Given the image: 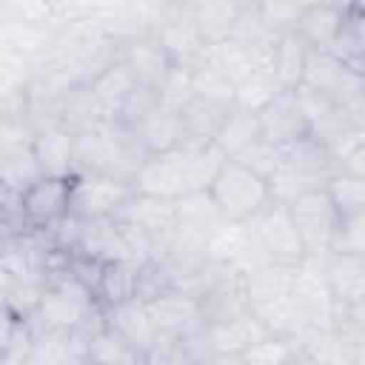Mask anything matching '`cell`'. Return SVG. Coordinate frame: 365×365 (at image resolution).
I'll return each mask as SVG.
<instances>
[{
    "mask_svg": "<svg viewBox=\"0 0 365 365\" xmlns=\"http://www.w3.org/2000/svg\"><path fill=\"white\" fill-rule=\"evenodd\" d=\"M208 194L228 220H251L271 200L268 180H262L231 157H225V163L220 165L217 177L208 185Z\"/></svg>",
    "mask_w": 365,
    "mask_h": 365,
    "instance_id": "obj_1",
    "label": "cell"
},
{
    "mask_svg": "<svg viewBox=\"0 0 365 365\" xmlns=\"http://www.w3.org/2000/svg\"><path fill=\"white\" fill-rule=\"evenodd\" d=\"M100 302L94 299V294L80 279L66 274V277L43 285V294H40L34 314L26 319L34 328H77L88 319V314Z\"/></svg>",
    "mask_w": 365,
    "mask_h": 365,
    "instance_id": "obj_2",
    "label": "cell"
},
{
    "mask_svg": "<svg viewBox=\"0 0 365 365\" xmlns=\"http://www.w3.org/2000/svg\"><path fill=\"white\" fill-rule=\"evenodd\" d=\"M134 191V180L114 171L71 174V211L80 217H117Z\"/></svg>",
    "mask_w": 365,
    "mask_h": 365,
    "instance_id": "obj_3",
    "label": "cell"
},
{
    "mask_svg": "<svg viewBox=\"0 0 365 365\" xmlns=\"http://www.w3.org/2000/svg\"><path fill=\"white\" fill-rule=\"evenodd\" d=\"M202 251H205V259L211 262H222V265H231L237 268L240 274L257 268L259 262L271 259L265 254V248L259 245L254 228L248 220H228L222 217L202 240Z\"/></svg>",
    "mask_w": 365,
    "mask_h": 365,
    "instance_id": "obj_4",
    "label": "cell"
},
{
    "mask_svg": "<svg viewBox=\"0 0 365 365\" xmlns=\"http://www.w3.org/2000/svg\"><path fill=\"white\" fill-rule=\"evenodd\" d=\"M285 205H288L294 228L302 240L305 257H325L331 248L334 228L339 222V214H336L331 197L325 194V188H311Z\"/></svg>",
    "mask_w": 365,
    "mask_h": 365,
    "instance_id": "obj_5",
    "label": "cell"
},
{
    "mask_svg": "<svg viewBox=\"0 0 365 365\" xmlns=\"http://www.w3.org/2000/svg\"><path fill=\"white\" fill-rule=\"evenodd\" d=\"M248 222H251V228H254L259 245L265 248V254H268L271 259L294 262V265L305 259L302 240H299V234H297V228H294V220H291L285 202L268 200Z\"/></svg>",
    "mask_w": 365,
    "mask_h": 365,
    "instance_id": "obj_6",
    "label": "cell"
},
{
    "mask_svg": "<svg viewBox=\"0 0 365 365\" xmlns=\"http://www.w3.org/2000/svg\"><path fill=\"white\" fill-rule=\"evenodd\" d=\"M145 308L151 314V322L157 334H171V336H191L205 328V311L202 302L188 294L180 285H171L160 291L157 297L145 299Z\"/></svg>",
    "mask_w": 365,
    "mask_h": 365,
    "instance_id": "obj_7",
    "label": "cell"
},
{
    "mask_svg": "<svg viewBox=\"0 0 365 365\" xmlns=\"http://www.w3.org/2000/svg\"><path fill=\"white\" fill-rule=\"evenodd\" d=\"M71 211V174H43L20 191V214L29 228H46Z\"/></svg>",
    "mask_w": 365,
    "mask_h": 365,
    "instance_id": "obj_8",
    "label": "cell"
},
{
    "mask_svg": "<svg viewBox=\"0 0 365 365\" xmlns=\"http://www.w3.org/2000/svg\"><path fill=\"white\" fill-rule=\"evenodd\" d=\"M291 299L297 302L299 314L305 317L308 328H325L334 317V294L322 274V257H305L297 262L294 282H291Z\"/></svg>",
    "mask_w": 365,
    "mask_h": 365,
    "instance_id": "obj_9",
    "label": "cell"
},
{
    "mask_svg": "<svg viewBox=\"0 0 365 365\" xmlns=\"http://www.w3.org/2000/svg\"><path fill=\"white\" fill-rule=\"evenodd\" d=\"M51 242L43 228H20L6 237V245L0 251V265L17 277L46 285V265H48Z\"/></svg>",
    "mask_w": 365,
    "mask_h": 365,
    "instance_id": "obj_10",
    "label": "cell"
},
{
    "mask_svg": "<svg viewBox=\"0 0 365 365\" xmlns=\"http://www.w3.org/2000/svg\"><path fill=\"white\" fill-rule=\"evenodd\" d=\"M205 336L211 345V362H240V354L265 336V328L257 322V317L242 308L225 319H214L205 325Z\"/></svg>",
    "mask_w": 365,
    "mask_h": 365,
    "instance_id": "obj_11",
    "label": "cell"
},
{
    "mask_svg": "<svg viewBox=\"0 0 365 365\" xmlns=\"http://www.w3.org/2000/svg\"><path fill=\"white\" fill-rule=\"evenodd\" d=\"M103 314H106V328L111 334H117L131 351H137L143 356V365H145V354H148V348L154 345V336H157V328L151 322V314H148L145 302L140 297H134V299L103 308Z\"/></svg>",
    "mask_w": 365,
    "mask_h": 365,
    "instance_id": "obj_12",
    "label": "cell"
},
{
    "mask_svg": "<svg viewBox=\"0 0 365 365\" xmlns=\"http://www.w3.org/2000/svg\"><path fill=\"white\" fill-rule=\"evenodd\" d=\"M34 328V325H31ZM88 356V339L77 328H34L31 365H80Z\"/></svg>",
    "mask_w": 365,
    "mask_h": 365,
    "instance_id": "obj_13",
    "label": "cell"
},
{
    "mask_svg": "<svg viewBox=\"0 0 365 365\" xmlns=\"http://www.w3.org/2000/svg\"><path fill=\"white\" fill-rule=\"evenodd\" d=\"M120 60L128 66V71L134 74V80L140 86H151V88H157L165 80V74L177 66L171 60V54L163 48V43L151 31L125 40L120 46Z\"/></svg>",
    "mask_w": 365,
    "mask_h": 365,
    "instance_id": "obj_14",
    "label": "cell"
},
{
    "mask_svg": "<svg viewBox=\"0 0 365 365\" xmlns=\"http://www.w3.org/2000/svg\"><path fill=\"white\" fill-rule=\"evenodd\" d=\"M257 120H259V137L279 148L308 134V123L291 91H277V97L257 111Z\"/></svg>",
    "mask_w": 365,
    "mask_h": 365,
    "instance_id": "obj_15",
    "label": "cell"
},
{
    "mask_svg": "<svg viewBox=\"0 0 365 365\" xmlns=\"http://www.w3.org/2000/svg\"><path fill=\"white\" fill-rule=\"evenodd\" d=\"M134 188L143 194L165 197V200L182 197L185 194V177H182L180 148H171L163 154H148L134 174Z\"/></svg>",
    "mask_w": 365,
    "mask_h": 365,
    "instance_id": "obj_16",
    "label": "cell"
},
{
    "mask_svg": "<svg viewBox=\"0 0 365 365\" xmlns=\"http://www.w3.org/2000/svg\"><path fill=\"white\" fill-rule=\"evenodd\" d=\"M54 37H57V29H51L46 23L0 17V51H6V54H17V57L40 63L51 51Z\"/></svg>",
    "mask_w": 365,
    "mask_h": 365,
    "instance_id": "obj_17",
    "label": "cell"
},
{
    "mask_svg": "<svg viewBox=\"0 0 365 365\" xmlns=\"http://www.w3.org/2000/svg\"><path fill=\"white\" fill-rule=\"evenodd\" d=\"M120 220L131 222L134 228L151 234L154 240H168V234L174 231L177 225V208H174V200H165V197H154V194H143V191H134L131 200L120 208L117 214Z\"/></svg>",
    "mask_w": 365,
    "mask_h": 365,
    "instance_id": "obj_18",
    "label": "cell"
},
{
    "mask_svg": "<svg viewBox=\"0 0 365 365\" xmlns=\"http://www.w3.org/2000/svg\"><path fill=\"white\" fill-rule=\"evenodd\" d=\"M322 274L336 302H365V254L328 251L322 257Z\"/></svg>",
    "mask_w": 365,
    "mask_h": 365,
    "instance_id": "obj_19",
    "label": "cell"
},
{
    "mask_svg": "<svg viewBox=\"0 0 365 365\" xmlns=\"http://www.w3.org/2000/svg\"><path fill=\"white\" fill-rule=\"evenodd\" d=\"M108 120H111V114L106 111V106L97 100L91 86H86V83L68 86L57 100V123L63 128H68L71 134L88 131V128H100Z\"/></svg>",
    "mask_w": 365,
    "mask_h": 365,
    "instance_id": "obj_20",
    "label": "cell"
},
{
    "mask_svg": "<svg viewBox=\"0 0 365 365\" xmlns=\"http://www.w3.org/2000/svg\"><path fill=\"white\" fill-rule=\"evenodd\" d=\"M294 262H279V259H265L257 268L242 274V294L248 305H259V302H271L279 297L291 294V282H294Z\"/></svg>",
    "mask_w": 365,
    "mask_h": 365,
    "instance_id": "obj_21",
    "label": "cell"
},
{
    "mask_svg": "<svg viewBox=\"0 0 365 365\" xmlns=\"http://www.w3.org/2000/svg\"><path fill=\"white\" fill-rule=\"evenodd\" d=\"M131 134L137 137V143L145 148V154H163L171 151L182 143V123H180V111L157 106L148 117H143Z\"/></svg>",
    "mask_w": 365,
    "mask_h": 365,
    "instance_id": "obj_22",
    "label": "cell"
},
{
    "mask_svg": "<svg viewBox=\"0 0 365 365\" xmlns=\"http://www.w3.org/2000/svg\"><path fill=\"white\" fill-rule=\"evenodd\" d=\"M222 103L205 100V97H191L182 108H180V123H182V143L180 145H208L214 143V134L225 117Z\"/></svg>",
    "mask_w": 365,
    "mask_h": 365,
    "instance_id": "obj_23",
    "label": "cell"
},
{
    "mask_svg": "<svg viewBox=\"0 0 365 365\" xmlns=\"http://www.w3.org/2000/svg\"><path fill=\"white\" fill-rule=\"evenodd\" d=\"M345 11L328 3H311L299 11L297 23H294V34L308 46V48H331L339 26H342Z\"/></svg>",
    "mask_w": 365,
    "mask_h": 365,
    "instance_id": "obj_24",
    "label": "cell"
},
{
    "mask_svg": "<svg viewBox=\"0 0 365 365\" xmlns=\"http://www.w3.org/2000/svg\"><path fill=\"white\" fill-rule=\"evenodd\" d=\"M305 57H308V46L294 31H282V34L274 37V43H271V74H274L279 91H294L302 83Z\"/></svg>",
    "mask_w": 365,
    "mask_h": 365,
    "instance_id": "obj_25",
    "label": "cell"
},
{
    "mask_svg": "<svg viewBox=\"0 0 365 365\" xmlns=\"http://www.w3.org/2000/svg\"><path fill=\"white\" fill-rule=\"evenodd\" d=\"M31 148L37 154V163L43 174H71V151H74V134L63 128L60 123L43 125L31 137Z\"/></svg>",
    "mask_w": 365,
    "mask_h": 365,
    "instance_id": "obj_26",
    "label": "cell"
},
{
    "mask_svg": "<svg viewBox=\"0 0 365 365\" xmlns=\"http://www.w3.org/2000/svg\"><path fill=\"white\" fill-rule=\"evenodd\" d=\"M137 268H140V262H134V259H106L100 279L94 285V299L103 308L134 299L137 297Z\"/></svg>",
    "mask_w": 365,
    "mask_h": 365,
    "instance_id": "obj_27",
    "label": "cell"
},
{
    "mask_svg": "<svg viewBox=\"0 0 365 365\" xmlns=\"http://www.w3.org/2000/svg\"><path fill=\"white\" fill-rule=\"evenodd\" d=\"M248 311L257 317V322L265 328V334L271 336H285V339H299L308 331L305 317L299 314L297 302L288 297L271 299V302H259V305H248Z\"/></svg>",
    "mask_w": 365,
    "mask_h": 365,
    "instance_id": "obj_28",
    "label": "cell"
},
{
    "mask_svg": "<svg viewBox=\"0 0 365 365\" xmlns=\"http://www.w3.org/2000/svg\"><path fill=\"white\" fill-rule=\"evenodd\" d=\"M259 137V120H257V111H248L242 106H228L225 108V117L214 134V145L225 154V157H234L237 151H242L245 145H251L254 140Z\"/></svg>",
    "mask_w": 365,
    "mask_h": 365,
    "instance_id": "obj_29",
    "label": "cell"
},
{
    "mask_svg": "<svg viewBox=\"0 0 365 365\" xmlns=\"http://www.w3.org/2000/svg\"><path fill=\"white\" fill-rule=\"evenodd\" d=\"M174 208H177V228L188 231V234H197L202 240L222 220V211L217 208L208 188L205 191H185L182 197L174 200Z\"/></svg>",
    "mask_w": 365,
    "mask_h": 365,
    "instance_id": "obj_30",
    "label": "cell"
},
{
    "mask_svg": "<svg viewBox=\"0 0 365 365\" xmlns=\"http://www.w3.org/2000/svg\"><path fill=\"white\" fill-rule=\"evenodd\" d=\"M37 177H43V168L37 163V154L31 148V143H20L11 145L6 151H0V185L6 191H26Z\"/></svg>",
    "mask_w": 365,
    "mask_h": 365,
    "instance_id": "obj_31",
    "label": "cell"
},
{
    "mask_svg": "<svg viewBox=\"0 0 365 365\" xmlns=\"http://www.w3.org/2000/svg\"><path fill=\"white\" fill-rule=\"evenodd\" d=\"M188 71H191V88H194L197 97H205V100H214V103H222V106L234 103V80L214 60L211 46L202 54V60H197Z\"/></svg>",
    "mask_w": 365,
    "mask_h": 365,
    "instance_id": "obj_32",
    "label": "cell"
},
{
    "mask_svg": "<svg viewBox=\"0 0 365 365\" xmlns=\"http://www.w3.org/2000/svg\"><path fill=\"white\" fill-rule=\"evenodd\" d=\"M351 71H354V68L342 66L328 48H308L302 83L311 86V88H317V91H325V94L336 97ZM362 74H365V71H362ZM334 103H336V100H334Z\"/></svg>",
    "mask_w": 365,
    "mask_h": 365,
    "instance_id": "obj_33",
    "label": "cell"
},
{
    "mask_svg": "<svg viewBox=\"0 0 365 365\" xmlns=\"http://www.w3.org/2000/svg\"><path fill=\"white\" fill-rule=\"evenodd\" d=\"M362 9H348L345 17H342V26L331 43V54L354 68V71H365V31H362Z\"/></svg>",
    "mask_w": 365,
    "mask_h": 365,
    "instance_id": "obj_34",
    "label": "cell"
},
{
    "mask_svg": "<svg viewBox=\"0 0 365 365\" xmlns=\"http://www.w3.org/2000/svg\"><path fill=\"white\" fill-rule=\"evenodd\" d=\"M334 171L365 177V125H348L325 143Z\"/></svg>",
    "mask_w": 365,
    "mask_h": 365,
    "instance_id": "obj_35",
    "label": "cell"
},
{
    "mask_svg": "<svg viewBox=\"0 0 365 365\" xmlns=\"http://www.w3.org/2000/svg\"><path fill=\"white\" fill-rule=\"evenodd\" d=\"M91 91L97 94V100L106 106V111L108 114H114V108L123 103V97L137 86V80H134V74L128 71V66L117 57L111 66H106L91 83Z\"/></svg>",
    "mask_w": 365,
    "mask_h": 365,
    "instance_id": "obj_36",
    "label": "cell"
},
{
    "mask_svg": "<svg viewBox=\"0 0 365 365\" xmlns=\"http://www.w3.org/2000/svg\"><path fill=\"white\" fill-rule=\"evenodd\" d=\"M83 171H108V143L103 125L74 134L71 174H83Z\"/></svg>",
    "mask_w": 365,
    "mask_h": 365,
    "instance_id": "obj_37",
    "label": "cell"
},
{
    "mask_svg": "<svg viewBox=\"0 0 365 365\" xmlns=\"http://www.w3.org/2000/svg\"><path fill=\"white\" fill-rule=\"evenodd\" d=\"M325 194L331 197L339 217L365 211V177H359V174L334 171L325 182Z\"/></svg>",
    "mask_w": 365,
    "mask_h": 365,
    "instance_id": "obj_38",
    "label": "cell"
},
{
    "mask_svg": "<svg viewBox=\"0 0 365 365\" xmlns=\"http://www.w3.org/2000/svg\"><path fill=\"white\" fill-rule=\"evenodd\" d=\"M240 362H248V365H288V362H299V342L265 334V336H259L257 342H251L240 354Z\"/></svg>",
    "mask_w": 365,
    "mask_h": 365,
    "instance_id": "obj_39",
    "label": "cell"
},
{
    "mask_svg": "<svg viewBox=\"0 0 365 365\" xmlns=\"http://www.w3.org/2000/svg\"><path fill=\"white\" fill-rule=\"evenodd\" d=\"M279 86L271 74V68H257L234 83V106H242L248 111H259L277 97Z\"/></svg>",
    "mask_w": 365,
    "mask_h": 365,
    "instance_id": "obj_40",
    "label": "cell"
},
{
    "mask_svg": "<svg viewBox=\"0 0 365 365\" xmlns=\"http://www.w3.org/2000/svg\"><path fill=\"white\" fill-rule=\"evenodd\" d=\"M86 362H100V365H143V356L131 351L117 334H111L106 325L88 339V356Z\"/></svg>",
    "mask_w": 365,
    "mask_h": 365,
    "instance_id": "obj_41",
    "label": "cell"
},
{
    "mask_svg": "<svg viewBox=\"0 0 365 365\" xmlns=\"http://www.w3.org/2000/svg\"><path fill=\"white\" fill-rule=\"evenodd\" d=\"M157 106H160L157 88H151V86H140V83H137V86L123 97V103L114 108L111 120L120 123L123 128H134V125H137L143 117H148Z\"/></svg>",
    "mask_w": 365,
    "mask_h": 365,
    "instance_id": "obj_42",
    "label": "cell"
},
{
    "mask_svg": "<svg viewBox=\"0 0 365 365\" xmlns=\"http://www.w3.org/2000/svg\"><path fill=\"white\" fill-rule=\"evenodd\" d=\"M231 160L242 163L245 168H251L254 174H259L262 180H268L279 168V163H282V148L274 145V143H268V140H262V137H257L251 145H245L242 151H237Z\"/></svg>",
    "mask_w": 365,
    "mask_h": 365,
    "instance_id": "obj_43",
    "label": "cell"
},
{
    "mask_svg": "<svg viewBox=\"0 0 365 365\" xmlns=\"http://www.w3.org/2000/svg\"><path fill=\"white\" fill-rule=\"evenodd\" d=\"M157 97H160V106L180 111V108L194 97L188 66H174V68L165 74V80L157 86Z\"/></svg>",
    "mask_w": 365,
    "mask_h": 365,
    "instance_id": "obj_44",
    "label": "cell"
},
{
    "mask_svg": "<svg viewBox=\"0 0 365 365\" xmlns=\"http://www.w3.org/2000/svg\"><path fill=\"white\" fill-rule=\"evenodd\" d=\"M328 251H348V254H365V211L339 217L331 248Z\"/></svg>",
    "mask_w": 365,
    "mask_h": 365,
    "instance_id": "obj_45",
    "label": "cell"
},
{
    "mask_svg": "<svg viewBox=\"0 0 365 365\" xmlns=\"http://www.w3.org/2000/svg\"><path fill=\"white\" fill-rule=\"evenodd\" d=\"M257 9H259V17L265 20V26L274 34L294 31V23L302 11V6H297L291 0H257Z\"/></svg>",
    "mask_w": 365,
    "mask_h": 365,
    "instance_id": "obj_46",
    "label": "cell"
},
{
    "mask_svg": "<svg viewBox=\"0 0 365 365\" xmlns=\"http://www.w3.org/2000/svg\"><path fill=\"white\" fill-rule=\"evenodd\" d=\"M34 131L29 125L26 117L20 114H0V151L20 145V143H31Z\"/></svg>",
    "mask_w": 365,
    "mask_h": 365,
    "instance_id": "obj_47",
    "label": "cell"
},
{
    "mask_svg": "<svg viewBox=\"0 0 365 365\" xmlns=\"http://www.w3.org/2000/svg\"><path fill=\"white\" fill-rule=\"evenodd\" d=\"M17 322H20V317L9 305L0 302V356H3V348H6V342H9V336H11V331H14Z\"/></svg>",
    "mask_w": 365,
    "mask_h": 365,
    "instance_id": "obj_48",
    "label": "cell"
},
{
    "mask_svg": "<svg viewBox=\"0 0 365 365\" xmlns=\"http://www.w3.org/2000/svg\"><path fill=\"white\" fill-rule=\"evenodd\" d=\"M319 3L336 6V9H342V11H348V9H362V0H319Z\"/></svg>",
    "mask_w": 365,
    "mask_h": 365,
    "instance_id": "obj_49",
    "label": "cell"
},
{
    "mask_svg": "<svg viewBox=\"0 0 365 365\" xmlns=\"http://www.w3.org/2000/svg\"><path fill=\"white\" fill-rule=\"evenodd\" d=\"M291 3H297V6H302V9H305V6H311V3H317V0H291Z\"/></svg>",
    "mask_w": 365,
    "mask_h": 365,
    "instance_id": "obj_50",
    "label": "cell"
},
{
    "mask_svg": "<svg viewBox=\"0 0 365 365\" xmlns=\"http://www.w3.org/2000/svg\"><path fill=\"white\" fill-rule=\"evenodd\" d=\"M3 197H6V188H3V185H0V202H3Z\"/></svg>",
    "mask_w": 365,
    "mask_h": 365,
    "instance_id": "obj_51",
    "label": "cell"
}]
</instances>
